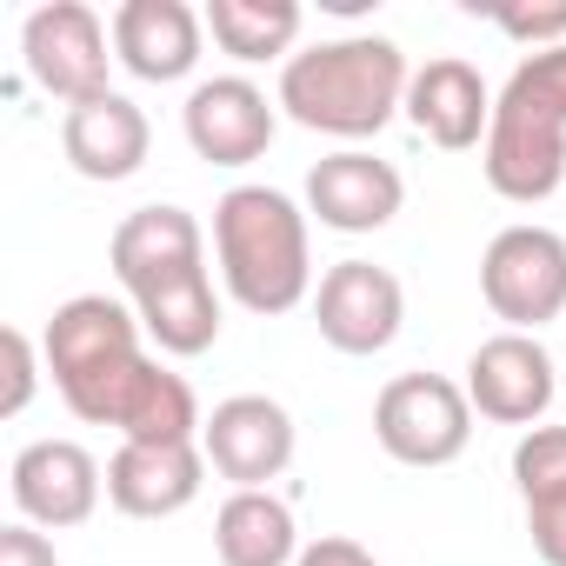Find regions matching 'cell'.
Returning <instances> with one entry per match:
<instances>
[{"instance_id":"1","label":"cell","mask_w":566,"mask_h":566,"mask_svg":"<svg viewBox=\"0 0 566 566\" xmlns=\"http://www.w3.org/2000/svg\"><path fill=\"white\" fill-rule=\"evenodd\" d=\"M107 266L127 287L147 340L174 360H193L220 340V294L207 280V233L187 207H134L114 240Z\"/></svg>"},{"instance_id":"2","label":"cell","mask_w":566,"mask_h":566,"mask_svg":"<svg viewBox=\"0 0 566 566\" xmlns=\"http://www.w3.org/2000/svg\"><path fill=\"white\" fill-rule=\"evenodd\" d=\"M407 54L387 34H340L280 67V107L287 120L334 134V140H374L394 114H407Z\"/></svg>"},{"instance_id":"3","label":"cell","mask_w":566,"mask_h":566,"mask_svg":"<svg viewBox=\"0 0 566 566\" xmlns=\"http://www.w3.org/2000/svg\"><path fill=\"white\" fill-rule=\"evenodd\" d=\"M213 260H220L227 294L260 321L294 314L314 294L307 213L280 187H227L213 200Z\"/></svg>"},{"instance_id":"4","label":"cell","mask_w":566,"mask_h":566,"mask_svg":"<svg viewBox=\"0 0 566 566\" xmlns=\"http://www.w3.org/2000/svg\"><path fill=\"white\" fill-rule=\"evenodd\" d=\"M486 187L513 207H539L566 187V48L526 54L493 94V127L480 147Z\"/></svg>"},{"instance_id":"5","label":"cell","mask_w":566,"mask_h":566,"mask_svg":"<svg viewBox=\"0 0 566 566\" xmlns=\"http://www.w3.org/2000/svg\"><path fill=\"white\" fill-rule=\"evenodd\" d=\"M61 400L74 407V420L114 427L120 440H154V447H160V440H200V427H207L193 387H187L174 367H160L147 347L127 354V360H114L107 374L67 387Z\"/></svg>"},{"instance_id":"6","label":"cell","mask_w":566,"mask_h":566,"mask_svg":"<svg viewBox=\"0 0 566 566\" xmlns=\"http://www.w3.org/2000/svg\"><path fill=\"white\" fill-rule=\"evenodd\" d=\"M480 294L506 334H539L566 314V233L539 220H513L480 253Z\"/></svg>"},{"instance_id":"7","label":"cell","mask_w":566,"mask_h":566,"mask_svg":"<svg viewBox=\"0 0 566 566\" xmlns=\"http://www.w3.org/2000/svg\"><path fill=\"white\" fill-rule=\"evenodd\" d=\"M374 440L400 467H453L473 440V400L447 374H394L374 400Z\"/></svg>"},{"instance_id":"8","label":"cell","mask_w":566,"mask_h":566,"mask_svg":"<svg viewBox=\"0 0 566 566\" xmlns=\"http://www.w3.org/2000/svg\"><path fill=\"white\" fill-rule=\"evenodd\" d=\"M21 61H28V81L41 94L67 101V107H87V101L114 94L107 87V67H114L107 28L87 0H48V8H34L28 28H21Z\"/></svg>"},{"instance_id":"9","label":"cell","mask_w":566,"mask_h":566,"mask_svg":"<svg viewBox=\"0 0 566 566\" xmlns=\"http://www.w3.org/2000/svg\"><path fill=\"white\" fill-rule=\"evenodd\" d=\"M400 321H407V287L400 273L374 266V260H334L314 287V327L334 354H354V360H374L400 340Z\"/></svg>"},{"instance_id":"10","label":"cell","mask_w":566,"mask_h":566,"mask_svg":"<svg viewBox=\"0 0 566 566\" xmlns=\"http://www.w3.org/2000/svg\"><path fill=\"white\" fill-rule=\"evenodd\" d=\"M467 400L493 427H539L559 400V367L539 334H493L467 360Z\"/></svg>"},{"instance_id":"11","label":"cell","mask_w":566,"mask_h":566,"mask_svg":"<svg viewBox=\"0 0 566 566\" xmlns=\"http://www.w3.org/2000/svg\"><path fill=\"white\" fill-rule=\"evenodd\" d=\"M8 493L28 526H48V533L87 526L107 493V467L81 440H28L8 467Z\"/></svg>"},{"instance_id":"12","label":"cell","mask_w":566,"mask_h":566,"mask_svg":"<svg viewBox=\"0 0 566 566\" xmlns=\"http://www.w3.org/2000/svg\"><path fill=\"white\" fill-rule=\"evenodd\" d=\"M200 453L220 480H233V493L266 486L294 467V413L266 400V394H233L207 413L200 427Z\"/></svg>"},{"instance_id":"13","label":"cell","mask_w":566,"mask_h":566,"mask_svg":"<svg viewBox=\"0 0 566 566\" xmlns=\"http://www.w3.org/2000/svg\"><path fill=\"white\" fill-rule=\"evenodd\" d=\"M273 107L280 101H266V87H253L247 74H213L187 94L180 127L207 167H253L273 147V127H280Z\"/></svg>"},{"instance_id":"14","label":"cell","mask_w":566,"mask_h":566,"mask_svg":"<svg viewBox=\"0 0 566 566\" xmlns=\"http://www.w3.org/2000/svg\"><path fill=\"white\" fill-rule=\"evenodd\" d=\"M140 334H147V327H140L134 307H120V301H107V294H74V301L54 307V321H48V334H41V354H48L54 387L67 394V387H81V380L107 374L114 360L140 354Z\"/></svg>"},{"instance_id":"15","label":"cell","mask_w":566,"mask_h":566,"mask_svg":"<svg viewBox=\"0 0 566 566\" xmlns=\"http://www.w3.org/2000/svg\"><path fill=\"white\" fill-rule=\"evenodd\" d=\"M207 486V453L200 440H120L107 460V500L127 520H174L200 500Z\"/></svg>"},{"instance_id":"16","label":"cell","mask_w":566,"mask_h":566,"mask_svg":"<svg viewBox=\"0 0 566 566\" xmlns=\"http://www.w3.org/2000/svg\"><path fill=\"white\" fill-rule=\"evenodd\" d=\"M400 207H407L400 167L367 147H340V154L314 160V174H307V213L334 233H380Z\"/></svg>"},{"instance_id":"17","label":"cell","mask_w":566,"mask_h":566,"mask_svg":"<svg viewBox=\"0 0 566 566\" xmlns=\"http://www.w3.org/2000/svg\"><path fill=\"white\" fill-rule=\"evenodd\" d=\"M207 14H193L187 0H120L114 8V61L134 81H187L200 67Z\"/></svg>"},{"instance_id":"18","label":"cell","mask_w":566,"mask_h":566,"mask_svg":"<svg viewBox=\"0 0 566 566\" xmlns=\"http://www.w3.org/2000/svg\"><path fill=\"white\" fill-rule=\"evenodd\" d=\"M407 120L447 147V154H467V147H486V127H493V94L480 81L473 61L460 54H433L427 67H413L407 81Z\"/></svg>"},{"instance_id":"19","label":"cell","mask_w":566,"mask_h":566,"mask_svg":"<svg viewBox=\"0 0 566 566\" xmlns=\"http://www.w3.org/2000/svg\"><path fill=\"white\" fill-rule=\"evenodd\" d=\"M147 147H154V127L127 94H101L87 107H67L61 120V154L81 180H127L147 167Z\"/></svg>"},{"instance_id":"20","label":"cell","mask_w":566,"mask_h":566,"mask_svg":"<svg viewBox=\"0 0 566 566\" xmlns=\"http://www.w3.org/2000/svg\"><path fill=\"white\" fill-rule=\"evenodd\" d=\"M513 486L526 500V533L546 566H566V427H526L513 447Z\"/></svg>"},{"instance_id":"21","label":"cell","mask_w":566,"mask_h":566,"mask_svg":"<svg viewBox=\"0 0 566 566\" xmlns=\"http://www.w3.org/2000/svg\"><path fill=\"white\" fill-rule=\"evenodd\" d=\"M213 559L220 566H294L301 559L294 506L280 493H266V486L227 493L220 513H213Z\"/></svg>"},{"instance_id":"22","label":"cell","mask_w":566,"mask_h":566,"mask_svg":"<svg viewBox=\"0 0 566 566\" xmlns=\"http://www.w3.org/2000/svg\"><path fill=\"white\" fill-rule=\"evenodd\" d=\"M301 0H207V34L220 41V54H233L240 67L253 61H294L301 41Z\"/></svg>"},{"instance_id":"23","label":"cell","mask_w":566,"mask_h":566,"mask_svg":"<svg viewBox=\"0 0 566 566\" xmlns=\"http://www.w3.org/2000/svg\"><path fill=\"white\" fill-rule=\"evenodd\" d=\"M467 14H486L506 41H526L533 54L566 48V0H546V8H533V0H506V8H480V0H467Z\"/></svg>"},{"instance_id":"24","label":"cell","mask_w":566,"mask_h":566,"mask_svg":"<svg viewBox=\"0 0 566 566\" xmlns=\"http://www.w3.org/2000/svg\"><path fill=\"white\" fill-rule=\"evenodd\" d=\"M34 380H41V367H34V334L28 327H8V394H0V413H28V400H34Z\"/></svg>"},{"instance_id":"25","label":"cell","mask_w":566,"mask_h":566,"mask_svg":"<svg viewBox=\"0 0 566 566\" xmlns=\"http://www.w3.org/2000/svg\"><path fill=\"white\" fill-rule=\"evenodd\" d=\"M0 566H61V553L41 526L14 520V526H0Z\"/></svg>"},{"instance_id":"26","label":"cell","mask_w":566,"mask_h":566,"mask_svg":"<svg viewBox=\"0 0 566 566\" xmlns=\"http://www.w3.org/2000/svg\"><path fill=\"white\" fill-rule=\"evenodd\" d=\"M294 566H380L360 539H347V533H321V539H307L301 546V559Z\"/></svg>"}]
</instances>
